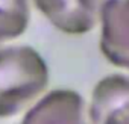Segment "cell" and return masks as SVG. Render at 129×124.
I'll use <instances>...</instances> for the list:
<instances>
[{
  "mask_svg": "<svg viewBox=\"0 0 129 124\" xmlns=\"http://www.w3.org/2000/svg\"><path fill=\"white\" fill-rule=\"evenodd\" d=\"M49 68L30 45H0V118L27 110L49 85Z\"/></svg>",
  "mask_w": 129,
  "mask_h": 124,
  "instance_id": "6da1fadb",
  "label": "cell"
},
{
  "mask_svg": "<svg viewBox=\"0 0 129 124\" xmlns=\"http://www.w3.org/2000/svg\"><path fill=\"white\" fill-rule=\"evenodd\" d=\"M100 27V51L114 67L129 71V0H82Z\"/></svg>",
  "mask_w": 129,
  "mask_h": 124,
  "instance_id": "7a4b0ae2",
  "label": "cell"
},
{
  "mask_svg": "<svg viewBox=\"0 0 129 124\" xmlns=\"http://www.w3.org/2000/svg\"><path fill=\"white\" fill-rule=\"evenodd\" d=\"M87 112L91 122H129V76L109 74L99 80Z\"/></svg>",
  "mask_w": 129,
  "mask_h": 124,
  "instance_id": "3957f363",
  "label": "cell"
},
{
  "mask_svg": "<svg viewBox=\"0 0 129 124\" xmlns=\"http://www.w3.org/2000/svg\"><path fill=\"white\" fill-rule=\"evenodd\" d=\"M23 116L24 122H82L84 98L70 89H55L40 97Z\"/></svg>",
  "mask_w": 129,
  "mask_h": 124,
  "instance_id": "277c9868",
  "label": "cell"
},
{
  "mask_svg": "<svg viewBox=\"0 0 129 124\" xmlns=\"http://www.w3.org/2000/svg\"><path fill=\"white\" fill-rule=\"evenodd\" d=\"M35 8L61 32L82 35L97 24L82 0H32Z\"/></svg>",
  "mask_w": 129,
  "mask_h": 124,
  "instance_id": "5b68a950",
  "label": "cell"
},
{
  "mask_svg": "<svg viewBox=\"0 0 129 124\" xmlns=\"http://www.w3.org/2000/svg\"><path fill=\"white\" fill-rule=\"evenodd\" d=\"M29 15V0H0V45L24 33Z\"/></svg>",
  "mask_w": 129,
  "mask_h": 124,
  "instance_id": "8992f818",
  "label": "cell"
}]
</instances>
